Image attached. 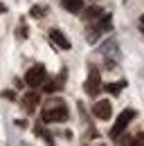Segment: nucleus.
I'll return each instance as SVG.
<instances>
[{"mask_svg":"<svg viewBox=\"0 0 144 146\" xmlns=\"http://www.w3.org/2000/svg\"><path fill=\"white\" fill-rule=\"evenodd\" d=\"M70 117V112H68V106L61 101V99H54L50 101L45 108H43V121H65Z\"/></svg>","mask_w":144,"mask_h":146,"instance_id":"1","label":"nucleus"},{"mask_svg":"<svg viewBox=\"0 0 144 146\" xmlns=\"http://www.w3.org/2000/svg\"><path fill=\"white\" fill-rule=\"evenodd\" d=\"M133 119H135V110H131V108H128V110H124V112H122V115L117 117L115 126L110 128V137H113V139H117V137H119V135L124 133L126 128H128V124H131Z\"/></svg>","mask_w":144,"mask_h":146,"instance_id":"2","label":"nucleus"},{"mask_svg":"<svg viewBox=\"0 0 144 146\" xmlns=\"http://www.w3.org/2000/svg\"><path fill=\"white\" fill-rule=\"evenodd\" d=\"M83 90H86L88 97H97V94H99V90H101V74H99L97 68H90L88 79H86V83H83Z\"/></svg>","mask_w":144,"mask_h":146,"instance_id":"3","label":"nucleus"},{"mask_svg":"<svg viewBox=\"0 0 144 146\" xmlns=\"http://www.w3.org/2000/svg\"><path fill=\"white\" fill-rule=\"evenodd\" d=\"M45 65H41V63H36V65H32L29 70H27V74H25V83L29 86V88H38L43 81H45Z\"/></svg>","mask_w":144,"mask_h":146,"instance_id":"4","label":"nucleus"},{"mask_svg":"<svg viewBox=\"0 0 144 146\" xmlns=\"http://www.w3.org/2000/svg\"><path fill=\"white\" fill-rule=\"evenodd\" d=\"M92 115H95L97 119L108 121V119L113 117V106H110V101H97V104L92 106Z\"/></svg>","mask_w":144,"mask_h":146,"instance_id":"5","label":"nucleus"},{"mask_svg":"<svg viewBox=\"0 0 144 146\" xmlns=\"http://www.w3.org/2000/svg\"><path fill=\"white\" fill-rule=\"evenodd\" d=\"M47 34H50V40H52L54 45H59L61 50H70V38L65 36L61 29H50Z\"/></svg>","mask_w":144,"mask_h":146,"instance_id":"6","label":"nucleus"},{"mask_svg":"<svg viewBox=\"0 0 144 146\" xmlns=\"http://www.w3.org/2000/svg\"><path fill=\"white\" fill-rule=\"evenodd\" d=\"M36 104H38V94L36 92H27L25 94V99H23V106H25V112H34L36 110Z\"/></svg>","mask_w":144,"mask_h":146,"instance_id":"7","label":"nucleus"},{"mask_svg":"<svg viewBox=\"0 0 144 146\" xmlns=\"http://www.w3.org/2000/svg\"><path fill=\"white\" fill-rule=\"evenodd\" d=\"M63 7L72 14H81L83 11V0H63Z\"/></svg>","mask_w":144,"mask_h":146,"instance_id":"8","label":"nucleus"},{"mask_svg":"<svg viewBox=\"0 0 144 146\" xmlns=\"http://www.w3.org/2000/svg\"><path fill=\"white\" fill-rule=\"evenodd\" d=\"M110 25H113V20H110V14H104V11H101V18H99V23H97L95 27H97L99 32H108V29H110Z\"/></svg>","mask_w":144,"mask_h":146,"instance_id":"9","label":"nucleus"},{"mask_svg":"<svg viewBox=\"0 0 144 146\" xmlns=\"http://www.w3.org/2000/svg\"><path fill=\"white\" fill-rule=\"evenodd\" d=\"M63 79H65V74H61L59 79H52V81H47L43 90H45V92H56V90H59V86L63 83Z\"/></svg>","mask_w":144,"mask_h":146,"instance_id":"10","label":"nucleus"},{"mask_svg":"<svg viewBox=\"0 0 144 146\" xmlns=\"http://www.w3.org/2000/svg\"><path fill=\"white\" fill-rule=\"evenodd\" d=\"M122 88H126V81H117V83H108V86H106V92H110L113 97H117V94L122 92Z\"/></svg>","mask_w":144,"mask_h":146,"instance_id":"11","label":"nucleus"},{"mask_svg":"<svg viewBox=\"0 0 144 146\" xmlns=\"http://www.w3.org/2000/svg\"><path fill=\"white\" fill-rule=\"evenodd\" d=\"M97 16H101V7H88V9L83 11V18L86 20H95Z\"/></svg>","mask_w":144,"mask_h":146,"instance_id":"12","label":"nucleus"},{"mask_svg":"<svg viewBox=\"0 0 144 146\" xmlns=\"http://www.w3.org/2000/svg\"><path fill=\"white\" fill-rule=\"evenodd\" d=\"M43 14H45V7H41V5H34L32 11H29L32 18H43Z\"/></svg>","mask_w":144,"mask_h":146,"instance_id":"13","label":"nucleus"},{"mask_svg":"<svg viewBox=\"0 0 144 146\" xmlns=\"http://www.w3.org/2000/svg\"><path fill=\"white\" fill-rule=\"evenodd\" d=\"M140 27H142V34H144V16H140Z\"/></svg>","mask_w":144,"mask_h":146,"instance_id":"14","label":"nucleus"},{"mask_svg":"<svg viewBox=\"0 0 144 146\" xmlns=\"http://www.w3.org/2000/svg\"><path fill=\"white\" fill-rule=\"evenodd\" d=\"M0 11H7V7H5V5H2V2H0Z\"/></svg>","mask_w":144,"mask_h":146,"instance_id":"15","label":"nucleus"}]
</instances>
